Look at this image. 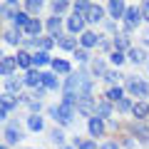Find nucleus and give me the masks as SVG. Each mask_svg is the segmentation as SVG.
I'll return each instance as SVG.
<instances>
[{"label": "nucleus", "instance_id": "f257e3e1", "mask_svg": "<svg viewBox=\"0 0 149 149\" xmlns=\"http://www.w3.org/2000/svg\"><path fill=\"white\" fill-rule=\"evenodd\" d=\"M65 92H70V95H90V92H92V80H90V74H87L85 70L70 74L67 82H65Z\"/></svg>", "mask_w": 149, "mask_h": 149}, {"label": "nucleus", "instance_id": "f03ea898", "mask_svg": "<svg viewBox=\"0 0 149 149\" xmlns=\"http://www.w3.org/2000/svg\"><path fill=\"white\" fill-rule=\"evenodd\" d=\"M50 114H52L55 119H57L62 127H67V124H72L74 122V109L72 107H67V104H57V107H50Z\"/></svg>", "mask_w": 149, "mask_h": 149}, {"label": "nucleus", "instance_id": "7ed1b4c3", "mask_svg": "<svg viewBox=\"0 0 149 149\" xmlns=\"http://www.w3.org/2000/svg\"><path fill=\"white\" fill-rule=\"evenodd\" d=\"M127 90L132 92V95H137V97H147L149 95V85L144 80H139V77H129L127 80Z\"/></svg>", "mask_w": 149, "mask_h": 149}, {"label": "nucleus", "instance_id": "20e7f679", "mask_svg": "<svg viewBox=\"0 0 149 149\" xmlns=\"http://www.w3.org/2000/svg\"><path fill=\"white\" fill-rule=\"evenodd\" d=\"M15 67H17V57H10V55H3V62H0V74H3L5 80H10V77H13Z\"/></svg>", "mask_w": 149, "mask_h": 149}, {"label": "nucleus", "instance_id": "39448f33", "mask_svg": "<svg viewBox=\"0 0 149 149\" xmlns=\"http://www.w3.org/2000/svg\"><path fill=\"white\" fill-rule=\"evenodd\" d=\"M77 112L80 114H92V112H97L95 102H92L90 95H80V102H77Z\"/></svg>", "mask_w": 149, "mask_h": 149}, {"label": "nucleus", "instance_id": "423d86ee", "mask_svg": "<svg viewBox=\"0 0 149 149\" xmlns=\"http://www.w3.org/2000/svg\"><path fill=\"white\" fill-rule=\"evenodd\" d=\"M124 17H127V25L129 27H137L139 25V22H142L144 20V13H142V8H127V15H124Z\"/></svg>", "mask_w": 149, "mask_h": 149}, {"label": "nucleus", "instance_id": "0eeeda50", "mask_svg": "<svg viewBox=\"0 0 149 149\" xmlns=\"http://www.w3.org/2000/svg\"><path fill=\"white\" fill-rule=\"evenodd\" d=\"M82 27H85V17H82V15H70L67 17V30L72 32V35L82 32Z\"/></svg>", "mask_w": 149, "mask_h": 149}, {"label": "nucleus", "instance_id": "6e6552de", "mask_svg": "<svg viewBox=\"0 0 149 149\" xmlns=\"http://www.w3.org/2000/svg\"><path fill=\"white\" fill-rule=\"evenodd\" d=\"M45 27H47L50 37H57V35H60V27H62V17H57V15L47 17V22H45Z\"/></svg>", "mask_w": 149, "mask_h": 149}, {"label": "nucleus", "instance_id": "1a4fd4ad", "mask_svg": "<svg viewBox=\"0 0 149 149\" xmlns=\"http://www.w3.org/2000/svg\"><path fill=\"white\" fill-rule=\"evenodd\" d=\"M87 129H90L92 137H100V134H104V122H102L100 117H90V122H87Z\"/></svg>", "mask_w": 149, "mask_h": 149}, {"label": "nucleus", "instance_id": "9d476101", "mask_svg": "<svg viewBox=\"0 0 149 149\" xmlns=\"http://www.w3.org/2000/svg\"><path fill=\"white\" fill-rule=\"evenodd\" d=\"M25 82L27 87H37V85H42V72L40 70H27V74H25Z\"/></svg>", "mask_w": 149, "mask_h": 149}, {"label": "nucleus", "instance_id": "9b49d317", "mask_svg": "<svg viewBox=\"0 0 149 149\" xmlns=\"http://www.w3.org/2000/svg\"><path fill=\"white\" fill-rule=\"evenodd\" d=\"M109 15L114 17V20H117V17H124L127 15V5H124L122 0H112L109 3Z\"/></svg>", "mask_w": 149, "mask_h": 149}, {"label": "nucleus", "instance_id": "f8f14e48", "mask_svg": "<svg viewBox=\"0 0 149 149\" xmlns=\"http://www.w3.org/2000/svg\"><path fill=\"white\" fill-rule=\"evenodd\" d=\"M40 30H42V22L37 20V17H32V20L27 22V27H25V32L30 35V40H37V35H40Z\"/></svg>", "mask_w": 149, "mask_h": 149}, {"label": "nucleus", "instance_id": "ddd939ff", "mask_svg": "<svg viewBox=\"0 0 149 149\" xmlns=\"http://www.w3.org/2000/svg\"><path fill=\"white\" fill-rule=\"evenodd\" d=\"M17 90H20V80L10 77V80H5V90H3V97H13V95H17Z\"/></svg>", "mask_w": 149, "mask_h": 149}, {"label": "nucleus", "instance_id": "4468645a", "mask_svg": "<svg viewBox=\"0 0 149 149\" xmlns=\"http://www.w3.org/2000/svg\"><path fill=\"white\" fill-rule=\"evenodd\" d=\"M32 65H35V70H37V67H45V65H52V60H50L47 52H40V50H37V52L32 55Z\"/></svg>", "mask_w": 149, "mask_h": 149}, {"label": "nucleus", "instance_id": "2eb2a0df", "mask_svg": "<svg viewBox=\"0 0 149 149\" xmlns=\"http://www.w3.org/2000/svg\"><path fill=\"white\" fill-rule=\"evenodd\" d=\"M20 137H22V134H20V129H17L15 124H8V127H5V142H8V144L20 142Z\"/></svg>", "mask_w": 149, "mask_h": 149}, {"label": "nucleus", "instance_id": "dca6fc26", "mask_svg": "<svg viewBox=\"0 0 149 149\" xmlns=\"http://www.w3.org/2000/svg\"><path fill=\"white\" fill-rule=\"evenodd\" d=\"M104 95H107V102H122V100H124L122 87H117V85H114V87H109V90H107Z\"/></svg>", "mask_w": 149, "mask_h": 149}, {"label": "nucleus", "instance_id": "f3484780", "mask_svg": "<svg viewBox=\"0 0 149 149\" xmlns=\"http://www.w3.org/2000/svg\"><path fill=\"white\" fill-rule=\"evenodd\" d=\"M132 114L137 119H147L149 117V104H144V102H137V104L132 107Z\"/></svg>", "mask_w": 149, "mask_h": 149}, {"label": "nucleus", "instance_id": "a211bd4d", "mask_svg": "<svg viewBox=\"0 0 149 149\" xmlns=\"http://www.w3.org/2000/svg\"><path fill=\"white\" fill-rule=\"evenodd\" d=\"M82 47H95L97 42H100V35H95V32H82Z\"/></svg>", "mask_w": 149, "mask_h": 149}, {"label": "nucleus", "instance_id": "6ab92c4d", "mask_svg": "<svg viewBox=\"0 0 149 149\" xmlns=\"http://www.w3.org/2000/svg\"><path fill=\"white\" fill-rule=\"evenodd\" d=\"M52 45H55V37H37L35 40V47H40V52H47Z\"/></svg>", "mask_w": 149, "mask_h": 149}, {"label": "nucleus", "instance_id": "aec40b11", "mask_svg": "<svg viewBox=\"0 0 149 149\" xmlns=\"http://www.w3.org/2000/svg\"><path fill=\"white\" fill-rule=\"evenodd\" d=\"M17 65L25 67V70H32V67H30V65H32V55L25 52V50H20V52H17Z\"/></svg>", "mask_w": 149, "mask_h": 149}, {"label": "nucleus", "instance_id": "412c9836", "mask_svg": "<svg viewBox=\"0 0 149 149\" xmlns=\"http://www.w3.org/2000/svg\"><path fill=\"white\" fill-rule=\"evenodd\" d=\"M42 87H45V90H57L60 82H57L55 74H45V72H42Z\"/></svg>", "mask_w": 149, "mask_h": 149}, {"label": "nucleus", "instance_id": "4be33fe9", "mask_svg": "<svg viewBox=\"0 0 149 149\" xmlns=\"http://www.w3.org/2000/svg\"><path fill=\"white\" fill-rule=\"evenodd\" d=\"M102 15H104V10H102L100 5H92V10L87 13L85 20H90V22H100V20H102Z\"/></svg>", "mask_w": 149, "mask_h": 149}, {"label": "nucleus", "instance_id": "5701e85b", "mask_svg": "<svg viewBox=\"0 0 149 149\" xmlns=\"http://www.w3.org/2000/svg\"><path fill=\"white\" fill-rule=\"evenodd\" d=\"M57 45L62 50H74V35H62L57 37Z\"/></svg>", "mask_w": 149, "mask_h": 149}, {"label": "nucleus", "instance_id": "b1692460", "mask_svg": "<svg viewBox=\"0 0 149 149\" xmlns=\"http://www.w3.org/2000/svg\"><path fill=\"white\" fill-rule=\"evenodd\" d=\"M92 10V3H87V0H80V3H74V15H85Z\"/></svg>", "mask_w": 149, "mask_h": 149}, {"label": "nucleus", "instance_id": "393cba45", "mask_svg": "<svg viewBox=\"0 0 149 149\" xmlns=\"http://www.w3.org/2000/svg\"><path fill=\"white\" fill-rule=\"evenodd\" d=\"M42 8V0H25V13L32 17V13H40Z\"/></svg>", "mask_w": 149, "mask_h": 149}, {"label": "nucleus", "instance_id": "a878e982", "mask_svg": "<svg viewBox=\"0 0 149 149\" xmlns=\"http://www.w3.org/2000/svg\"><path fill=\"white\" fill-rule=\"evenodd\" d=\"M109 114H112V104H109V102H102V104H97V114H95V117L107 119Z\"/></svg>", "mask_w": 149, "mask_h": 149}, {"label": "nucleus", "instance_id": "bb28decb", "mask_svg": "<svg viewBox=\"0 0 149 149\" xmlns=\"http://www.w3.org/2000/svg\"><path fill=\"white\" fill-rule=\"evenodd\" d=\"M30 20H32V17L27 15V13H17V15L13 17V22H15V27H22V30L27 27V22H30Z\"/></svg>", "mask_w": 149, "mask_h": 149}, {"label": "nucleus", "instance_id": "cd10ccee", "mask_svg": "<svg viewBox=\"0 0 149 149\" xmlns=\"http://www.w3.org/2000/svg\"><path fill=\"white\" fill-rule=\"evenodd\" d=\"M129 60H132L134 65H139V62H144V60H147V55H144V50L132 47V50H129Z\"/></svg>", "mask_w": 149, "mask_h": 149}, {"label": "nucleus", "instance_id": "c85d7f7f", "mask_svg": "<svg viewBox=\"0 0 149 149\" xmlns=\"http://www.w3.org/2000/svg\"><path fill=\"white\" fill-rule=\"evenodd\" d=\"M15 109V102L10 100V97H3V107H0V117H8L10 112Z\"/></svg>", "mask_w": 149, "mask_h": 149}, {"label": "nucleus", "instance_id": "c756f323", "mask_svg": "<svg viewBox=\"0 0 149 149\" xmlns=\"http://www.w3.org/2000/svg\"><path fill=\"white\" fill-rule=\"evenodd\" d=\"M52 70L57 74H67L70 72V62H65V60H52Z\"/></svg>", "mask_w": 149, "mask_h": 149}, {"label": "nucleus", "instance_id": "7c9ffc66", "mask_svg": "<svg viewBox=\"0 0 149 149\" xmlns=\"http://www.w3.org/2000/svg\"><path fill=\"white\" fill-rule=\"evenodd\" d=\"M114 47H117L119 52H122L124 47H129V37H127V32H119V35L114 37Z\"/></svg>", "mask_w": 149, "mask_h": 149}, {"label": "nucleus", "instance_id": "2f4dec72", "mask_svg": "<svg viewBox=\"0 0 149 149\" xmlns=\"http://www.w3.org/2000/svg\"><path fill=\"white\" fill-rule=\"evenodd\" d=\"M27 127H30L32 132H40V129H42V117H37V114H30V119H27Z\"/></svg>", "mask_w": 149, "mask_h": 149}, {"label": "nucleus", "instance_id": "473e14b6", "mask_svg": "<svg viewBox=\"0 0 149 149\" xmlns=\"http://www.w3.org/2000/svg\"><path fill=\"white\" fill-rule=\"evenodd\" d=\"M3 35H5V42H10V45H17L20 42V30H8V32H3Z\"/></svg>", "mask_w": 149, "mask_h": 149}, {"label": "nucleus", "instance_id": "72a5a7b5", "mask_svg": "<svg viewBox=\"0 0 149 149\" xmlns=\"http://www.w3.org/2000/svg\"><path fill=\"white\" fill-rule=\"evenodd\" d=\"M134 134H137L142 142H149V127L147 124H137V127H134Z\"/></svg>", "mask_w": 149, "mask_h": 149}, {"label": "nucleus", "instance_id": "f704fd0d", "mask_svg": "<svg viewBox=\"0 0 149 149\" xmlns=\"http://www.w3.org/2000/svg\"><path fill=\"white\" fill-rule=\"evenodd\" d=\"M67 8H70V3H65V0H57V3H52V15H62V13L65 10H67Z\"/></svg>", "mask_w": 149, "mask_h": 149}, {"label": "nucleus", "instance_id": "c9c22d12", "mask_svg": "<svg viewBox=\"0 0 149 149\" xmlns=\"http://www.w3.org/2000/svg\"><path fill=\"white\" fill-rule=\"evenodd\" d=\"M132 107H134V104L127 100V97H124L122 102H117V109H119V112H132Z\"/></svg>", "mask_w": 149, "mask_h": 149}, {"label": "nucleus", "instance_id": "e433bc0d", "mask_svg": "<svg viewBox=\"0 0 149 149\" xmlns=\"http://www.w3.org/2000/svg\"><path fill=\"white\" fill-rule=\"evenodd\" d=\"M109 60H112V65H122L124 62V55L119 52V50H114V52L109 55Z\"/></svg>", "mask_w": 149, "mask_h": 149}, {"label": "nucleus", "instance_id": "4c0bfd02", "mask_svg": "<svg viewBox=\"0 0 149 149\" xmlns=\"http://www.w3.org/2000/svg\"><path fill=\"white\" fill-rule=\"evenodd\" d=\"M95 72H97V74H102V77L107 74V70H104V62H102V60H95Z\"/></svg>", "mask_w": 149, "mask_h": 149}, {"label": "nucleus", "instance_id": "58836bf2", "mask_svg": "<svg viewBox=\"0 0 149 149\" xmlns=\"http://www.w3.org/2000/svg\"><path fill=\"white\" fill-rule=\"evenodd\" d=\"M52 142H55V144H62V142H65L62 129H55V132H52Z\"/></svg>", "mask_w": 149, "mask_h": 149}, {"label": "nucleus", "instance_id": "ea45409f", "mask_svg": "<svg viewBox=\"0 0 149 149\" xmlns=\"http://www.w3.org/2000/svg\"><path fill=\"white\" fill-rule=\"evenodd\" d=\"M119 77H122V74H119V72H107V74H104V80L109 82V85H112V82H117Z\"/></svg>", "mask_w": 149, "mask_h": 149}, {"label": "nucleus", "instance_id": "a19ab883", "mask_svg": "<svg viewBox=\"0 0 149 149\" xmlns=\"http://www.w3.org/2000/svg\"><path fill=\"white\" fill-rule=\"evenodd\" d=\"M74 57L80 60V62H87V50H77V52H74Z\"/></svg>", "mask_w": 149, "mask_h": 149}, {"label": "nucleus", "instance_id": "79ce46f5", "mask_svg": "<svg viewBox=\"0 0 149 149\" xmlns=\"http://www.w3.org/2000/svg\"><path fill=\"white\" fill-rule=\"evenodd\" d=\"M142 13H144V20H149V0L142 5Z\"/></svg>", "mask_w": 149, "mask_h": 149}, {"label": "nucleus", "instance_id": "37998d69", "mask_svg": "<svg viewBox=\"0 0 149 149\" xmlns=\"http://www.w3.org/2000/svg\"><path fill=\"white\" fill-rule=\"evenodd\" d=\"M77 149H95V142H82Z\"/></svg>", "mask_w": 149, "mask_h": 149}, {"label": "nucleus", "instance_id": "c03bdc74", "mask_svg": "<svg viewBox=\"0 0 149 149\" xmlns=\"http://www.w3.org/2000/svg\"><path fill=\"white\" fill-rule=\"evenodd\" d=\"M102 149H117V144H114V142H107V144H102Z\"/></svg>", "mask_w": 149, "mask_h": 149}, {"label": "nucleus", "instance_id": "a18cd8bd", "mask_svg": "<svg viewBox=\"0 0 149 149\" xmlns=\"http://www.w3.org/2000/svg\"><path fill=\"white\" fill-rule=\"evenodd\" d=\"M0 149H8V144H3V147H0Z\"/></svg>", "mask_w": 149, "mask_h": 149}, {"label": "nucleus", "instance_id": "49530a36", "mask_svg": "<svg viewBox=\"0 0 149 149\" xmlns=\"http://www.w3.org/2000/svg\"><path fill=\"white\" fill-rule=\"evenodd\" d=\"M62 149H72V147H62Z\"/></svg>", "mask_w": 149, "mask_h": 149}]
</instances>
